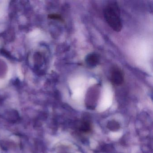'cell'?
<instances>
[{
  "label": "cell",
  "instance_id": "6da1fadb",
  "mask_svg": "<svg viewBox=\"0 0 153 153\" xmlns=\"http://www.w3.org/2000/svg\"><path fill=\"white\" fill-rule=\"evenodd\" d=\"M104 17L109 25L116 32L122 28V23L120 16V10L116 4L112 3L106 7L104 10Z\"/></svg>",
  "mask_w": 153,
  "mask_h": 153
},
{
  "label": "cell",
  "instance_id": "7a4b0ae2",
  "mask_svg": "<svg viewBox=\"0 0 153 153\" xmlns=\"http://www.w3.org/2000/svg\"><path fill=\"white\" fill-rule=\"evenodd\" d=\"M111 80L114 84L117 85H121L124 81L123 73L119 68H114L111 74Z\"/></svg>",
  "mask_w": 153,
  "mask_h": 153
},
{
  "label": "cell",
  "instance_id": "3957f363",
  "mask_svg": "<svg viewBox=\"0 0 153 153\" xmlns=\"http://www.w3.org/2000/svg\"><path fill=\"white\" fill-rule=\"evenodd\" d=\"M86 62L88 66L95 67L97 65L99 62V57L97 54L92 53L88 55L86 59Z\"/></svg>",
  "mask_w": 153,
  "mask_h": 153
},
{
  "label": "cell",
  "instance_id": "277c9868",
  "mask_svg": "<svg viewBox=\"0 0 153 153\" xmlns=\"http://www.w3.org/2000/svg\"><path fill=\"white\" fill-rule=\"evenodd\" d=\"M51 18L52 19H60L61 17L59 16H58V15H53L51 16Z\"/></svg>",
  "mask_w": 153,
  "mask_h": 153
}]
</instances>
